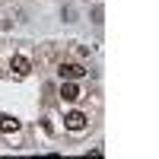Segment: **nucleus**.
<instances>
[{"label":"nucleus","mask_w":159,"mask_h":159,"mask_svg":"<svg viewBox=\"0 0 159 159\" xmlns=\"http://www.w3.org/2000/svg\"><path fill=\"white\" fill-rule=\"evenodd\" d=\"M57 73H61V80H83L89 70L83 67V64H61V70H57Z\"/></svg>","instance_id":"nucleus-1"},{"label":"nucleus","mask_w":159,"mask_h":159,"mask_svg":"<svg viewBox=\"0 0 159 159\" xmlns=\"http://www.w3.org/2000/svg\"><path fill=\"white\" fill-rule=\"evenodd\" d=\"M64 127L67 130H83L86 127V115L83 111H67L64 115Z\"/></svg>","instance_id":"nucleus-3"},{"label":"nucleus","mask_w":159,"mask_h":159,"mask_svg":"<svg viewBox=\"0 0 159 159\" xmlns=\"http://www.w3.org/2000/svg\"><path fill=\"white\" fill-rule=\"evenodd\" d=\"M61 99L64 102H76V99H83V92H80V86L73 83V80H64L61 83Z\"/></svg>","instance_id":"nucleus-2"},{"label":"nucleus","mask_w":159,"mask_h":159,"mask_svg":"<svg viewBox=\"0 0 159 159\" xmlns=\"http://www.w3.org/2000/svg\"><path fill=\"white\" fill-rule=\"evenodd\" d=\"M10 70L19 73V76H25V73H32V61L22 57V54H16V57H10Z\"/></svg>","instance_id":"nucleus-4"},{"label":"nucleus","mask_w":159,"mask_h":159,"mask_svg":"<svg viewBox=\"0 0 159 159\" xmlns=\"http://www.w3.org/2000/svg\"><path fill=\"white\" fill-rule=\"evenodd\" d=\"M16 130H19V118L0 115V134H16Z\"/></svg>","instance_id":"nucleus-5"}]
</instances>
